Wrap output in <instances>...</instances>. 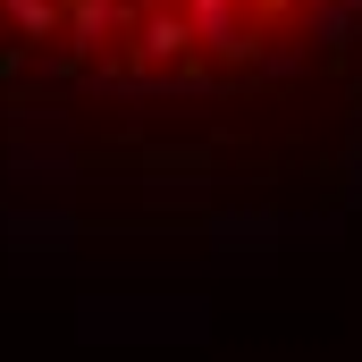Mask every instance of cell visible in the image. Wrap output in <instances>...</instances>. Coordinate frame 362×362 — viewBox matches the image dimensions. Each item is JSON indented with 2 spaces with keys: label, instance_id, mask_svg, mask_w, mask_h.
Masks as SVG:
<instances>
[{
  "label": "cell",
  "instance_id": "1",
  "mask_svg": "<svg viewBox=\"0 0 362 362\" xmlns=\"http://www.w3.org/2000/svg\"><path fill=\"white\" fill-rule=\"evenodd\" d=\"M362 42V0H0V59L101 93H236Z\"/></svg>",
  "mask_w": 362,
  "mask_h": 362
}]
</instances>
